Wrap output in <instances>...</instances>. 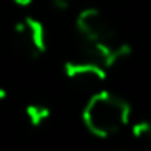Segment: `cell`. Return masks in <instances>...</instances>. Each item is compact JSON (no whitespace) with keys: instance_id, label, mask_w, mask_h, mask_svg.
<instances>
[{"instance_id":"obj_1","label":"cell","mask_w":151,"mask_h":151,"mask_svg":"<svg viewBox=\"0 0 151 151\" xmlns=\"http://www.w3.org/2000/svg\"><path fill=\"white\" fill-rule=\"evenodd\" d=\"M83 123L95 137L109 139L132 123V107L119 95L95 91L83 109Z\"/></svg>"},{"instance_id":"obj_2","label":"cell","mask_w":151,"mask_h":151,"mask_svg":"<svg viewBox=\"0 0 151 151\" xmlns=\"http://www.w3.org/2000/svg\"><path fill=\"white\" fill-rule=\"evenodd\" d=\"M76 28L84 42H109L118 39L113 21L97 7H84L76 18Z\"/></svg>"},{"instance_id":"obj_3","label":"cell","mask_w":151,"mask_h":151,"mask_svg":"<svg viewBox=\"0 0 151 151\" xmlns=\"http://www.w3.org/2000/svg\"><path fill=\"white\" fill-rule=\"evenodd\" d=\"M14 37L21 51L30 58L42 56L47 49V37H46L44 25L32 16H27L16 23Z\"/></svg>"},{"instance_id":"obj_4","label":"cell","mask_w":151,"mask_h":151,"mask_svg":"<svg viewBox=\"0 0 151 151\" xmlns=\"http://www.w3.org/2000/svg\"><path fill=\"white\" fill-rule=\"evenodd\" d=\"M107 69L100 63L83 56L65 63V76L83 90H95L106 81Z\"/></svg>"},{"instance_id":"obj_5","label":"cell","mask_w":151,"mask_h":151,"mask_svg":"<svg viewBox=\"0 0 151 151\" xmlns=\"http://www.w3.org/2000/svg\"><path fill=\"white\" fill-rule=\"evenodd\" d=\"M25 116L32 128H39L51 118V109L44 104H30L25 109Z\"/></svg>"},{"instance_id":"obj_6","label":"cell","mask_w":151,"mask_h":151,"mask_svg":"<svg viewBox=\"0 0 151 151\" xmlns=\"http://www.w3.org/2000/svg\"><path fill=\"white\" fill-rule=\"evenodd\" d=\"M134 139L141 142H151V116H142L130 125Z\"/></svg>"},{"instance_id":"obj_7","label":"cell","mask_w":151,"mask_h":151,"mask_svg":"<svg viewBox=\"0 0 151 151\" xmlns=\"http://www.w3.org/2000/svg\"><path fill=\"white\" fill-rule=\"evenodd\" d=\"M51 2H53V5H55L58 11H69V9L74 7L79 0H51Z\"/></svg>"},{"instance_id":"obj_8","label":"cell","mask_w":151,"mask_h":151,"mask_svg":"<svg viewBox=\"0 0 151 151\" xmlns=\"http://www.w3.org/2000/svg\"><path fill=\"white\" fill-rule=\"evenodd\" d=\"M16 5H19V7H27V5H30L32 4V0H12Z\"/></svg>"},{"instance_id":"obj_9","label":"cell","mask_w":151,"mask_h":151,"mask_svg":"<svg viewBox=\"0 0 151 151\" xmlns=\"http://www.w3.org/2000/svg\"><path fill=\"white\" fill-rule=\"evenodd\" d=\"M119 151H130V150H119Z\"/></svg>"}]
</instances>
